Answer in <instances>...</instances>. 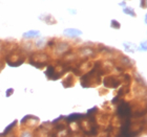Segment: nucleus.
<instances>
[{
  "label": "nucleus",
  "instance_id": "obj_1",
  "mask_svg": "<svg viewBox=\"0 0 147 137\" xmlns=\"http://www.w3.org/2000/svg\"><path fill=\"white\" fill-rule=\"evenodd\" d=\"M49 61V57L45 52H33L30 57V64L36 68L42 69Z\"/></svg>",
  "mask_w": 147,
  "mask_h": 137
},
{
  "label": "nucleus",
  "instance_id": "obj_3",
  "mask_svg": "<svg viewBox=\"0 0 147 137\" xmlns=\"http://www.w3.org/2000/svg\"><path fill=\"white\" fill-rule=\"evenodd\" d=\"M78 55L82 60H88L96 55V50L94 47H80L78 49Z\"/></svg>",
  "mask_w": 147,
  "mask_h": 137
},
{
  "label": "nucleus",
  "instance_id": "obj_4",
  "mask_svg": "<svg viewBox=\"0 0 147 137\" xmlns=\"http://www.w3.org/2000/svg\"><path fill=\"white\" fill-rule=\"evenodd\" d=\"M103 84H104L105 88H117L120 86L121 81H120V78H118V76H105L104 80H103Z\"/></svg>",
  "mask_w": 147,
  "mask_h": 137
},
{
  "label": "nucleus",
  "instance_id": "obj_6",
  "mask_svg": "<svg viewBox=\"0 0 147 137\" xmlns=\"http://www.w3.org/2000/svg\"><path fill=\"white\" fill-rule=\"evenodd\" d=\"M39 19L45 22L46 24H49V25H54L57 23V20L51 14H43V15L39 16Z\"/></svg>",
  "mask_w": 147,
  "mask_h": 137
},
{
  "label": "nucleus",
  "instance_id": "obj_8",
  "mask_svg": "<svg viewBox=\"0 0 147 137\" xmlns=\"http://www.w3.org/2000/svg\"><path fill=\"white\" fill-rule=\"evenodd\" d=\"M74 84H75V78H74L73 74H69V76H67L64 79V81L62 82V85L64 86L65 88H69V87L74 86Z\"/></svg>",
  "mask_w": 147,
  "mask_h": 137
},
{
  "label": "nucleus",
  "instance_id": "obj_11",
  "mask_svg": "<svg viewBox=\"0 0 147 137\" xmlns=\"http://www.w3.org/2000/svg\"><path fill=\"white\" fill-rule=\"evenodd\" d=\"M33 48H34V44L31 42V41H28V40H26L25 42L22 43V47L21 49L23 50V51H26V52H31L32 50H33Z\"/></svg>",
  "mask_w": 147,
  "mask_h": 137
},
{
  "label": "nucleus",
  "instance_id": "obj_2",
  "mask_svg": "<svg viewBox=\"0 0 147 137\" xmlns=\"http://www.w3.org/2000/svg\"><path fill=\"white\" fill-rule=\"evenodd\" d=\"M54 49V53L56 55H63L64 53H66L67 51L71 50V45L67 42L61 41V42H56V44L53 47Z\"/></svg>",
  "mask_w": 147,
  "mask_h": 137
},
{
  "label": "nucleus",
  "instance_id": "obj_21",
  "mask_svg": "<svg viewBox=\"0 0 147 137\" xmlns=\"http://www.w3.org/2000/svg\"><path fill=\"white\" fill-rule=\"evenodd\" d=\"M0 43H1V40H0Z\"/></svg>",
  "mask_w": 147,
  "mask_h": 137
},
{
  "label": "nucleus",
  "instance_id": "obj_5",
  "mask_svg": "<svg viewBox=\"0 0 147 137\" xmlns=\"http://www.w3.org/2000/svg\"><path fill=\"white\" fill-rule=\"evenodd\" d=\"M119 63L122 65L123 67H132L135 62L131 61L128 57L126 55H119Z\"/></svg>",
  "mask_w": 147,
  "mask_h": 137
},
{
  "label": "nucleus",
  "instance_id": "obj_7",
  "mask_svg": "<svg viewBox=\"0 0 147 137\" xmlns=\"http://www.w3.org/2000/svg\"><path fill=\"white\" fill-rule=\"evenodd\" d=\"M65 36L69 37V38H76V37H79L82 35V31L77 29V28H66L64 31Z\"/></svg>",
  "mask_w": 147,
  "mask_h": 137
},
{
  "label": "nucleus",
  "instance_id": "obj_13",
  "mask_svg": "<svg viewBox=\"0 0 147 137\" xmlns=\"http://www.w3.org/2000/svg\"><path fill=\"white\" fill-rule=\"evenodd\" d=\"M123 12H124V14H127V15H129V16H132V17H137V14H136L135 9H131V7H129V6H127V7H124Z\"/></svg>",
  "mask_w": 147,
  "mask_h": 137
},
{
  "label": "nucleus",
  "instance_id": "obj_12",
  "mask_svg": "<svg viewBox=\"0 0 147 137\" xmlns=\"http://www.w3.org/2000/svg\"><path fill=\"white\" fill-rule=\"evenodd\" d=\"M84 116L82 115V114H79V113H73V114H71V115L68 116L67 118V122H68V124H71V122H76L77 120H79V119H81V118H83Z\"/></svg>",
  "mask_w": 147,
  "mask_h": 137
},
{
  "label": "nucleus",
  "instance_id": "obj_19",
  "mask_svg": "<svg viewBox=\"0 0 147 137\" xmlns=\"http://www.w3.org/2000/svg\"><path fill=\"white\" fill-rule=\"evenodd\" d=\"M142 49H143V50H146V42H143V44H142Z\"/></svg>",
  "mask_w": 147,
  "mask_h": 137
},
{
  "label": "nucleus",
  "instance_id": "obj_20",
  "mask_svg": "<svg viewBox=\"0 0 147 137\" xmlns=\"http://www.w3.org/2000/svg\"><path fill=\"white\" fill-rule=\"evenodd\" d=\"M120 5H121V6H125L126 5L125 1H124V2H120Z\"/></svg>",
  "mask_w": 147,
  "mask_h": 137
},
{
  "label": "nucleus",
  "instance_id": "obj_9",
  "mask_svg": "<svg viewBox=\"0 0 147 137\" xmlns=\"http://www.w3.org/2000/svg\"><path fill=\"white\" fill-rule=\"evenodd\" d=\"M39 36H40V33L38 31H28L23 34V39L31 40V39H35V38H37V37Z\"/></svg>",
  "mask_w": 147,
  "mask_h": 137
},
{
  "label": "nucleus",
  "instance_id": "obj_14",
  "mask_svg": "<svg viewBox=\"0 0 147 137\" xmlns=\"http://www.w3.org/2000/svg\"><path fill=\"white\" fill-rule=\"evenodd\" d=\"M110 27L115 28V29H120V28H121V24H120V22L118 21V20L113 19L111 22H110Z\"/></svg>",
  "mask_w": 147,
  "mask_h": 137
},
{
  "label": "nucleus",
  "instance_id": "obj_15",
  "mask_svg": "<svg viewBox=\"0 0 147 137\" xmlns=\"http://www.w3.org/2000/svg\"><path fill=\"white\" fill-rule=\"evenodd\" d=\"M16 125H17V120H14L7 128H5V130H4V132H3V135L7 134V133H9V132H12V130L14 129V127H16Z\"/></svg>",
  "mask_w": 147,
  "mask_h": 137
},
{
  "label": "nucleus",
  "instance_id": "obj_10",
  "mask_svg": "<svg viewBox=\"0 0 147 137\" xmlns=\"http://www.w3.org/2000/svg\"><path fill=\"white\" fill-rule=\"evenodd\" d=\"M46 43H47V40H46L45 38H39V39H37V41L35 42L34 46H36V48H38V49H43V48H45Z\"/></svg>",
  "mask_w": 147,
  "mask_h": 137
},
{
  "label": "nucleus",
  "instance_id": "obj_17",
  "mask_svg": "<svg viewBox=\"0 0 147 137\" xmlns=\"http://www.w3.org/2000/svg\"><path fill=\"white\" fill-rule=\"evenodd\" d=\"M140 3H141V6L143 9H146V0H141Z\"/></svg>",
  "mask_w": 147,
  "mask_h": 137
},
{
  "label": "nucleus",
  "instance_id": "obj_16",
  "mask_svg": "<svg viewBox=\"0 0 147 137\" xmlns=\"http://www.w3.org/2000/svg\"><path fill=\"white\" fill-rule=\"evenodd\" d=\"M13 93H14V89H13V88H9V89H7V91L5 92L6 98H9V96H11Z\"/></svg>",
  "mask_w": 147,
  "mask_h": 137
},
{
  "label": "nucleus",
  "instance_id": "obj_18",
  "mask_svg": "<svg viewBox=\"0 0 147 137\" xmlns=\"http://www.w3.org/2000/svg\"><path fill=\"white\" fill-rule=\"evenodd\" d=\"M21 136H31L32 135V133H21Z\"/></svg>",
  "mask_w": 147,
  "mask_h": 137
}]
</instances>
